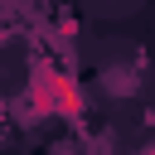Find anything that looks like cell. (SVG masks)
<instances>
[{"instance_id": "obj_2", "label": "cell", "mask_w": 155, "mask_h": 155, "mask_svg": "<svg viewBox=\"0 0 155 155\" xmlns=\"http://www.w3.org/2000/svg\"><path fill=\"white\" fill-rule=\"evenodd\" d=\"M145 155H155V150H145Z\"/></svg>"}, {"instance_id": "obj_1", "label": "cell", "mask_w": 155, "mask_h": 155, "mask_svg": "<svg viewBox=\"0 0 155 155\" xmlns=\"http://www.w3.org/2000/svg\"><path fill=\"white\" fill-rule=\"evenodd\" d=\"M34 107H39L44 116H48V111H58V116H78V111H82V97H78V87H73L58 68H39Z\"/></svg>"}]
</instances>
